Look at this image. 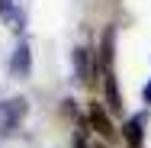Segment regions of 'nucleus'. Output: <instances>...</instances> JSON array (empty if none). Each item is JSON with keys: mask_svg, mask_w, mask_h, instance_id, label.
<instances>
[{"mask_svg": "<svg viewBox=\"0 0 151 148\" xmlns=\"http://www.w3.org/2000/svg\"><path fill=\"white\" fill-rule=\"evenodd\" d=\"M74 71L84 84H90V58H87V48H74Z\"/></svg>", "mask_w": 151, "mask_h": 148, "instance_id": "obj_7", "label": "nucleus"}, {"mask_svg": "<svg viewBox=\"0 0 151 148\" xmlns=\"http://www.w3.org/2000/svg\"><path fill=\"white\" fill-rule=\"evenodd\" d=\"M142 126H145V113L125 119V126H122V139H125V145H129V148H142Z\"/></svg>", "mask_w": 151, "mask_h": 148, "instance_id": "obj_4", "label": "nucleus"}, {"mask_svg": "<svg viewBox=\"0 0 151 148\" xmlns=\"http://www.w3.org/2000/svg\"><path fill=\"white\" fill-rule=\"evenodd\" d=\"M0 16H3V23H6L13 32H23V26H26V16L19 13L16 0H0Z\"/></svg>", "mask_w": 151, "mask_h": 148, "instance_id": "obj_3", "label": "nucleus"}, {"mask_svg": "<svg viewBox=\"0 0 151 148\" xmlns=\"http://www.w3.org/2000/svg\"><path fill=\"white\" fill-rule=\"evenodd\" d=\"M74 148H87V142H84V132H77V135H74Z\"/></svg>", "mask_w": 151, "mask_h": 148, "instance_id": "obj_9", "label": "nucleus"}, {"mask_svg": "<svg viewBox=\"0 0 151 148\" xmlns=\"http://www.w3.org/2000/svg\"><path fill=\"white\" fill-rule=\"evenodd\" d=\"M29 71H32V48L26 42H19L16 52H13V58H10V74L16 81H23V77H29Z\"/></svg>", "mask_w": 151, "mask_h": 148, "instance_id": "obj_2", "label": "nucleus"}, {"mask_svg": "<svg viewBox=\"0 0 151 148\" xmlns=\"http://www.w3.org/2000/svg\"><path fill=\"white\" fill-rule=\"evenodd\" d=\"M90 122H93V129H96L103 139H113V135H116L113 122H109V116L103 113V106H100V103H93V106H90Z\"/></svg>", "mask_w": 151, "mask_h": 148, "instance_id": "obj_5", "label": "nucleus"}, {"mask_svg": "<svg viewBox=\"0 0 151 148\" xmlns=\"http://www.w3.org/2000/svg\"><path fill=\"white\" fill-rule=\"evenodd\" d=\"M93 148H103V145H93Z\"/></svg>", "mask_w": 151, "mask_h": 148, "instance_id": "obj_10", "label": "nucleus"}, {"mask_svg": "<svg viewBox=\"0 0 151 148\" xmlns=\"http://www.w3.org/2000/svg\"><path fill=\"white\" fill-rule=\"evenodd\" d=\"M103 87H106V106L116 113V110H122V97H119V87H116V74H113V68L103 74Z\"/></svg>", "mask_w": 151, "mask_h": 148, "instance_id": "obj_6", "label": "nucleus"}, {"mask_svg": "<svg viewBox=\"0 0 151 148\" xmlns=\"http://www.w3.org/2000/svg\"><path fill=\"white\" fill-rule=\"evenodd\" d=\"M142 100H145V103H148V106H151V81H148V84H145V90H142Z\"/></svg>", "mask_w": 151, "mask_h": 148, "instance_id": "obj_8", "label": "nucleus"}, {"mask_svg": "<svg viewBox=\"0 0 151 148\" xmlns=\"http://www.w3.org/2000/svg\"><path fill=\"white\" fill-rule=\"evenodd\" d=\"M23 116H26V100L23 97H13V100L0 103V135H13L19 129Z\"/></svg>", "mask_w": 151, "mask_h": 148, "instance_id": "obj_1", "label": "nucleus"}]
</instances>
